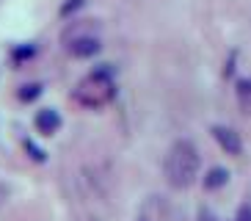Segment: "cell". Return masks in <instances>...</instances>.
Masks as SVG:
<instances>
[{
  "label": "cell",
  "instance_id": "cell-6",
  "mask_svg": "<svg viewBox=\"0 0 251 221\" xmlns=\"http://www.w3.org/2000/svg\"><path fill=\"white\" fill-rule=\"evenodd\" d=\"M226 180H229V171H226V169H221V166H215V169L207 171V177H204V188H207V191H215V188L226 185Z\"/></svg>",
  "mask_w": 251,
  "mask_h": 221
},
{
  "label": "cell",
  "instance_id": "cell-2",
  "mask_svg": "<svg viewBox=\"0 0 251 221\" xmlns=\"http://www.w3.org/2000/svg\"><path fill=\"white\" fill-rule=\"evenodd\" d=\"M113 94H116L113 72L108 66H102V69H94L91 75H86V78L77 83L72 97L80 105H86V108H102V105H108L113 100Z\"/></svg>",
  "mask_w": 251,
  "mask_h": 221
},
{
  "label": "cell",
  "instance_id": "cell-10",
  "mask_svg": "<svg viewBox=\"0 0 251 221\" xmlns=\"http://www.w3.org/2000/svg\"><path fill=\"white\" fill-rule=\"evenodd\" d=\"M25 149H28V152H30V158H33V161H39V163L45 161V152H42V149H39V147H33L30 141H25Z\"/></svg>",
  "mask_w": 251,
  "mask_h": 221
},
{
  "label": "cell",
  "instance_id": "cell-13",
  "mask_svg": "<svg viewBox=\"0 0 251 221\" xmlns=\"http://www.w3.org/2000/svg\"><path fill=\"white\" fill-rule=\"evenodd\" d=\"M6 199H8V185H6V183H0V205H3Z\"/></svg>",
  "mask_w": 251,
  "mask_h": 221
},
{
  "label": "cell",
  "instance_id": "cell-9",
  "mask_svg": "<svg viewBox=\"0 0 251 221\" xmlns=\"http://www.w3.org/2000/svg\"><path fill=\"white\" fill-rule=\"evenodd\" d=\"M36 55V47L33 44H28V47H20V50H14V61H25V58H33Z\"/></svg>",
  "mask_w": 251,
  "mask_h": 221
},
{
  "label": "cell",
  "instance_id": "cell-4",
  "mask_svg": "<svg viewBox=\"0 0 251 221\" xmlns=\"http://www.w3.org/2000/svg\"><path fill=\"white\" fill-rule=\"evenodd\" d=\"M213 136H215V141L221 144V149H224L226 155H240V152H243V141H240V136H237L232 127L215 125V127H213Z\"/></svg>",
  "mask_w": 251,
  "mask_h": 221
},
{
  "label": "cell",
  "instance_id": "cell-3",
  "mask_svg": "<svg viewBox=\"0 0 251 221\" xmlns=\"http://www.w3.org/2000/svg\"><path fill=\"white\" fill-rule=\"evenodd\" d=\"M100 50H102V44L91 33H77L75 39H69V53H72L75 58H91Z\"/></svg>",
  "mask_w": 251,
  "mask_h": 221
},
{
  "label": "cell",
  "instance_id": "cell-1",
  "mask_svg": "<svg viewBox=\"0 0 251 221\" xmlns=\"http://www.w3.org/2000/svg\"><path fill=\"white\" fill-rule=\"evenodd\" d=\"M199 166H201V158H199V149L193 147V141L182 138V141H174L166 155V180H169L171 188H191L199 177Z\"/></svg>",
  "mask_w": 251,
  "mask_h": 221
},
{
  "label": "cell",
  "instance_id": "cell-7",
  "mask_svg": "<svg viewBox=\"0 0 251 221\" xmlns=\"http://www.w3.org/2000/svg\"><path fill=\"white\" fill-rule=\"evenodd\" d=\"M39 94H42V86H39V83H25V86H20V91H17V97H20L23 103H33V100H39Z\"/></svg>",
  "mask_w": 251,
  "mask_h": 221
},
{
  "label": "cell",
  "instance_id": "cell-8",
  "mask_svg": "<svg viewBox=\"0 0 251 221\" xmlns=\"http://www.w3.org/2000/svg\"><path fill=\"white\" fill-rule=\"evenodd\" d=\"M237 100H240L243 110L249 113V110H251V81H240V83H237Z\"/></svg>",
  "mask_w": 251,
  "mask_h": 221
},
{
  "label": "cell",
  "instance_id": "cell-5",
  "mask_svg": "<svg viewBox=\"0 0 251 221\" xmlns=\"http://www.w3.org/2000/svg\"><path fill=\"white\" fill-rule=\"evenodd\" d=\"M33 125H36V130L42 133V136H52V133H58L61 127V113L52 108H42L36 113V119H33Z\"/></svg>",
  "mask_w": 251,
  "mask_h": 221
},
{
  "label": "cell",
  "instance_id": "cell-12",
  "mask_svg": "<svg viewBox=\"0 0 251 221\" xmlns=\"http://www.w3.org/2000/svg\"><path fill=\"white\" fill-rule=\"evenodd\" d=\"M237 221H251V205H243L240 213H237Z\"/></svg>",
  "mask_w": 251,
  "mask_h": 221
},
{
  "label": "cell",
  "instance_id": "cell-11",
  "mask_svg": "<svg viewBox=\"0 0 251 221\" xmlns=\"http://www.w3.org/2000/svg\"><path fill=\"white\" fill-rule=\"evenodd\" d=\"M83 6V0H69V3H64V6H61V14L67 17V14H72L75 8H80Z\"/></svg>",
  "mask_w": 251,
  "mask_h": 221
}]
</instances>
